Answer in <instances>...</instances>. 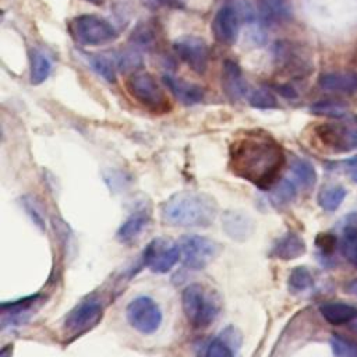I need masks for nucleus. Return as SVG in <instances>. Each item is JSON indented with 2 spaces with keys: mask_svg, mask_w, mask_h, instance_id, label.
Segmentation results:
<instances>
[{
  "mask_svg": "<svg viewBox=\"0 0 357 357\" xmlns=\"http://www.w3.org/2000/svg\"><path fill=\"white\" fill-rule=\"evenodd\" d=\"M283 162L279 144L259 131L245 132L230 146V167L234 174L259 188H269L276 181Z\"/></svg>",
  "mask_w": 357,
  "mask_h": 357,
  "instance_id": "f257e3e1",
  "label": "nucleus"
},
{
  "mask_svg": "<svg viewBox=\"0 0 357 357\" xmlns=\"http://www.w3.org/2000/svg\"><path fill=\"white\" fill-rule=\"evenodd\" d=\"M160 213L163 222L172 226L206 227L215 220L218 206L208 194L181 191L162 205Z\"/></svg>",
  "mask_w": 357,
  "mask_h": 357,
  "instance_id": "f03ea898",
  "label": "nucleus"
},
{
  "mask_svg": "<svg viewBox=\"0 0 357 357\" xmlns=\"http://www.w3.org/2000/svg\"><path fill=\"white\" fill-rule=\"evenodd\" d=\"M181 303L188 322L198 329L211 325L219 312V304L215 296L199 283H192L184 289Z\"/></svg>",
  "mask_w": 357,
  "mask_h": 357,
  "instance_id": "7ed1b4c3",
  "label": "nucleus"
},
{
  "mask_svg": "<svg viewBox=\"0 0 357 357\" xmlns=\"http://www.w3.org/2000/svg\"><path fill=\"white\" fill-rule=\"evenodd\" d=\"M73 38L84 46L105 45L117 38V31L105 18L93 14H82L70 21Z\"/></svg>",
  "mask_w": 357,
  "mask_h": 357,
  "instance_id": "20e7f679",
  "label": "nucleus"
},
{
  "mask_svg": "<svg viewBox=\"0 0 357 357\" xmlns=\"http://www.w3.org/2000/svg\"><path fill=\"white\" fill-rule=\"evenodd\" d=\"M127 92L144 107L155 113H165L170 109L169 99L160 85L149 73L132 74L126 82Z\"/></svg>",
  "mask_w": 357,
  "mask_h": 357,
  "instance_id": "39448f33",
  "label": "nucleus"
},
{
  "mask_svg": "<svg viewBox=\"0 0 357 357\" xmlns=\"http://www.w3.org/2000/svg\"><path fill=\"white\" fill-rule=\"evenodd\" d=\"M180 244L170 238L158 237L151 240L142 252L144 265L155 273L169 272L180 259Z\"/></svg>",
  "mask_w": 357,
  "mask_h": 357,
  "instance_id": "423d86ee",
  "label": "nucleus"
},
{
  "mask_svg": "<svg viewBox=\"0 0 357 357\" xmlns=\"http://www.w3.org/2000/svg\"><path fill=\"white\" fill-rule=\"evenodd\" d=\"M126 315L130 325L144 335L156 332L162 322V312L158 304L146 296H139L131 300L127 305Z\"/></svg>",
  "mask_w": 357,
  "mask_h": 357,
  "instance_id": "0eeeda50",
  "label": "nucleus"
},
{
  "mask_svg": "<svg viewBox=\"0 0 357 357\" xmlns=\"http://www.w3.org/2000/svg\"><path fill=\"white\" fill-rule=\"evenodd\" d=\"M180 250L185 266L191 269H204L218 255L219 245L208 237L188 234L181 237Z\"/></svg>",
  "mask_w": 357,
  "mask_h": 357,
  "instance_id": "6e6552de",
  "label": "nucleus"
},
{
  "mask_svg": "<svg viewBox=\"0 0 357 357\" xmlns=\"http://www.w3.org/2000/svg\"><path fill=\"white\" fill-rule=\"evenodd\" d=\"M176 54L197 74H204L209 61V49L202 38L184 35L173 42Z\"/></svg>",
  "mask_w": 357,
  "mask_h": 357,
  "instance_id": "1a4fd4ad",
  "label": "nucleus"
},
{
  "mask_svg": "<svg viewBox=\"0 0 357 357\" xmlns=\"http://www.w3.org/2000/svg\"><path fill=\"white\" fill-rule=\"evenodd\" d=\"M212 33L220 45L231 46L236 43L240 31V15L233 4L222 6L212 20Z\"/></svg>",
  "mask_w": 357,
  "mask_h": 357,
  "instance_id": "9d476101",
  "label": "nucleus"
},
{
  "mask_svg": "<svg viewBox=\"0 0 357 357\" xmlns=\"http://www.w3.org/2000/svg\"><path fill=\"white\" fill-rule=\"evenodd\" d=\"M317 135L328 148L336 152H347L357 148V126L322 124Z\"/></svg>",
  "mask_w": 357,
  "mask_h": 357,
  "instance_id": "9b49d317",
  "label": "nucleus"
},
{
  "mask_svg": "<svg viewBox=\"0 0 357 357\" xmlns=\"http://www.w3.org/2000/svg\"><path fill=\"white\" fill-rule=\"evenodd\" d=\"M102 314V305L95 298H86L81 301L78 305H75L66 317L64 328L68 332L79 333L82 331H86L92 325H95L99 321V317Z\"/></svg>",
  "mask_w": 357,
  "mask_h": 357,
  "instance_id": "f8f14e48",
  "label": "nucleus"
},
{
  "mask_svg": "<svg viewBox=\"0 0 357 357\" xmlns=\"http://www.w3.org/2000/svg\"><path fill=\"white\" fill-rule=\"evenodd\" d=\"M222 88L231 100H238L247 93V84L240 66L233 60H225L222 68Z\"/></svg>",
  "mask_w": 357,
  "mask_h": 357,
  "instance_id": "ddd939ff",
  "label": "nucleus"
},
{
  "mask_svg": "<svg viewBox=\"0 0 357 357\" xmlns=\"http://www.w3.org/2000/svg\"><path fill=\"white\" fill-rule=\"evenodd\" d=\"M165 85L170 89V92L184 105L191 106L199 103L204 99V91L199 85L188 82L180 77H174L172 74L163 75Z\"/></svg>",
  "mask_w": 357,
  "mask_h": 357,
  "instance_id": "4468645a",
  "label": "nucleus"
},
{
  "mask_svg": "<svg viewBox=\"0 0 357 357\" xmlns=\"http://www.w3.org/2000/svg\"><path fill=\"white\" fill-rule=\"evenodd\" d=\"M318 85L328 92L351 93L357 89V73L354 71L326 73L319 77Z\"/></svg>",
  "mask_w": 357,
  "mask_h": 357,
  "instance_id": "2eb2a0df",
  "label": "nucleus"
},
{
  "mask_svg": "<svg viewBox=\"0 0 357 357\" xmlns=\"http://www.w3.org/2000/svg\"><path fill=\"white\" fill-rule=\"evenodd\" d=\"M304 252H305L304 240L293 231H289V233L283 234L282 237H279L273 243L272 250H271V254L273 257H276L279 259H284V261L298 258Z\"/></svg>",
  "mask_w": 357,
  "mask_h": 357,
  "instance_id": "dca6fc26",
  "label": "nucleus"
},
{
  "mask_svg": "<svg viewBox=\"0 0 357 357\" xmlns=\"http://www.w3.org/2000/svg\"><path fill=\"white\" fill-rule=\"evenodd\" d=\"M225 231L234 240H245L252 231V220L240 211H227L222 218Z\"/></svg>",
  "mask_w": 357,
  "mask_h": 357,
  "instance_id": "f3484780",
  "label": "nucleus"
},
{
  "mask_svg": "<svg viewBox=\"0 0 357 357\" xmlns=\"http://www.w3.org/2000/svg\"><path fill=\"white\" fill-rule=\"evenodd\" d=\"M319 312L332 325H344L357 318V308L346 303H325L319 307Z\"/></svg>",
  "mask_w": 357,
  "mask_h": 357,
  "instance_id": "a211bd4d",
  "label": "nucleus"
},
{
  "mask_svg": "<svg viewBox=\"0 0 357 357\" xmlns=\"http://www.w3.org/2000/svg\"><path fill=\"white\" fill-rule=\"evenodd\" d=\"M289 17L284 0H258V18L262 25H273Z\"/></svg>",
  "mask_w": 357,
  "mask_h": 357,
  "instance_id": "6ab92c4d",
  "label": "nucleus"
},
{
  "mask_svg": "<svg viewBox=\"0 0 357 357\" xmlns=\"http://www.w3.org/2000/svg\"><path fill=\"white\" fill-rule=\"evenodd\" d=\"M29 66H31V84L39 85L47 79L52 71V60L50 57L40 49H32L29 54Z\"/></svg>",
  "mask_w": 357,
  "mask_h": 357,
  "instance_id": "aec40b11",
  "label": "nucleus"
},
{
  "mask_svg": "<svg viewBox=\"0 0 357 357\" xmlns=\"http://www.w3.org/2000/svg\"><path fill=\"white\" fill-rule=\"evenodd\" d=\"M148 220H149V218L146 213H144V212L134 213L120 226V229L117 231V237L120 238V241H124V243L132 241L142 233Z\"/></svg>",
  "mask_w": 357,
  "mask_h": 357,
  "instance_id": "412c9836",
  "label": "nucleus"
},
{
  "mask_svg": "<svg viewBox=\"0 0 357 357\" xmlns=\"http://www.w3.org/2000/svg\"><path fill=\"white\" fill-rule=\"evenodd\" d=\"M346 188L343 185H328L318 194V204L325 211H336L346 198Z\"/></svg>",
  "mask_w": 357,
  "mask_h": 357,
  "instance_id": "4be33fe9",
  "label": "nucleus"
},
{
  "mask_svg": "<svg viewBox=\"0 0 357 357\" xmlns=\"http://www.w3.org/2000/svg\"><path fill=\"white\" fill-rule=\"evenodd\" d=\"M290 170L294 178L304 187L311 188L317 181V173L314 166L304 159H294L290 165Z\"/></svg>",
  "mask_w": 357,
  "mask_h": 357,
  "instance_id": "5701e85b",
  "label": "nucleus"
},
{
  "mask_svg": "<svg viewBox=\"0 0 357 357\" xmlns=\"http://www.w3.org/2000/svg\"><path fill=\"white\" fill-rule=\"evenodd\" d=\"M340 250L343 257L357 268V227L346 226L340 238Z\"/></svg>",
  "mask_w": 357,
  "mask_h": 357,
  "instance_id": "b1692460",
  "label": "nucleus"
},
{
  "mask_svg": "<svg viewBox=\"0 0 357 357\" xmlns=\"http://www.w3.org/2000/svg\"><path fill=\"white\" fill-rule=\"evenodd\" d=\"M92 70L107 82L116 81V70L110 59L103 54H85Z\"/></svg>",
  "mask_w": 357,
  "mask_h": 357,
  "instance_id": "393cba45",
  "label": "nucleus"
},
{
  "mask_svg": "<svg viewBox=\"0 0 357 357\" xmlns=\"http://www.w3.org/2000/svg\"><path fill=\"white\" fill-rule=\"evenodd\" d=\"M311 112L318 116H325L331 119H344L349 114L347 106L335 100H322L311 106Z\"/></svg>",
  "mask_w": 357,
  "mask_h": 357,
  "instance_id": "a878e982",
  "label": "nucleus"
},
{
  "mask_svg": "<svg viewBox=\"0 0 357 357\" xmlns=\"http://www.w3.org/2000/svg\"><path fill=\"white\" fill-rule=\"evenodd\" d=\"M296 197V187L287 178L279 181L271 191L269 199L275 206H283L291 202Z\"/></svg>",
  "mask_w": 357,
  "mask_h": 357,
  "instance_id": "bb28decb",
  "label": "nucleus"
},
{
  "mask_svg": "<svg viewBox=\"0 0 357 357\" xmlns=\"http://www.w3.org/2000/svg\"><path fill=\"white\" fill-rule=\"evenodd\" d=\"M329 342L335 357H357V343L351 339L339 333H333Z\"/></svg>",
  "mask_w": 357,
  "mask_h": 357,
  "instance_id": "cd10ccee",
  "label": "nucleus"
},
{
  "mask_svg": "<svg viewBox=\"0 0 357 357\" xmlns=\"http://www.w3.org/2000/svg\"><path fill=\"white\" fill-rule=\"evenodd\" d=\"M314 283V279L310 273V271L304 266H297L291 271L289 276V287L293 291H304L310 289Z\"/></svg>",
  "mask_w": 357,
  "mask_h": 357,
  "instance_id": "c85d7f7f",
  "label": "nucleus"
},
{
  "mask_svg": "<svg viewBox=\"0 0 357 357\" xmlns=\"http://www.w3.org/2000/svg\"><path fill=\"white\" fill-rule=\"evenodd\" d=\"M248 102L252 107H257V109H273V107H276V98L266 88L254 89L248 96Z\"/></svg>",
  "mask_w": 357,
  "mask_h": 357,
  "instance_id": "c756f323",
  "label": "nucleus"
},
{
  "mask_svg": "<svg viewBox=\"0 0 357 357\" xmlns=\"http://www.w3.org/2000/svg\"><path fill=\"white\" fill-rule=\"evenodd\" d=\"M131 40L134 42V47H141V49H149L152 46L153 42V31L146 26V25H141L138 26L131 36Z\"/></svg>",
  "mask_w": 357,
  "mask_h": 357,
  "instance_id": "7c9ffc66",
  "label": "nucleus"
},
{
  "mask_svg": "<svg viewBox=\"0 0 357 357\" xmlns=\"http://www.w3.org/2000/svg\"><path fill=\"white\" fill-rule=\"evenodd\" d=\"M139 64H141V56L135 47L127 49V50L121 52V54L119 56V66L124 71L132 70V68L138 67Z\"/></svg>",
  "mask_w": 357,
  "mask_h": 357,
  "instance_id": "2f4dec72",
  "label": "nucleus"
},
{
  "mask_svg": "<svg viewBox=\"0 0 357 357\" xmlns=\"http://www.w3.org/2000/svg\"><path fill=\"white\" fill-rule=\"evenodd\" d=\"M315 245L322 254L331 255L336 250L337 238L332 233H321L315 238Z\"/></svg>",
  "mask_w": 357,
  "mask_h": 357,
  "instance_id": "473e14b6",
  "label": "nucleus"
},
{
  "mask_svg": "<svg viewBox=\"0 0 357 357\" xmlns=\"http://www.w3.org/2000/svg\"><path fill=\"white\" fill-rule=\"evenodd\" d=\"M205 357H233V351L225 342L213 340L208 346Z\"/></svg>",
  "mask_w": 357,
  "mask_h": 357,
  "instance_id": "72a5a7b5",
  "label": "nucleus"
},
{
  "mask_svg": "<svg viewBox=\"0 0 357 357\" xmlns=\"http://www.w3.org/2000/svg\"><path fill=\"white\" fill-rule=\"evenodd\" d=\"M155 6H169V7H181L185 0H146Z\"/></svg>",
  "mask_w": 357,
  "mask_h": 357,
  "instance_id": "f704fd0d",
  "label": "nucleus"
},
{
  "mask_svg": "<svg viewBox=\"0 0 357 357\" xmlns=\"http://www.w3.org/2000/svg\"><path fill=\"white\" fill-rule=\"evenodd\" d=\"M278 92H280L284 98H294L296 96V92L290 85H279Z\"/></svg>",
  "mask_w": 357,
  "mask_h": 357,
  "instance_id": "c9c22d12",
  "label": "nucleus"
},
{
  "mask_svg": "<svg viewBox=\"0 0 357 357\" xmlns=\"http://www.w3.org/2000/svg\"><path fill=\"white\" fill-rule=\"evenodd\" d=\"M346 290H347L349 293H351L353 296H356V297H357V278H354L353 280H350V282L347 283Z\"/></svg>",
  "mask_w": 357,
  "mask_h": 357,
  "instance_id": "e433bc0d",
  "label": "nucleus"
},
{
  "mask_svg": "<svg viewBox=\"0 0 357 357\" xmlns=\"http://www.w3.org/2000/svg\"><path fill=\"white\" fill-rule=\"evenodd\" d=\"M11 350H13V346H11V344L3 347L1 351H0V357H11Z\"/></svg>",
  "mask_w": 357,
  "mask_h": 357,
  "instance_id": "4c0bfd02",
  "label": "nucleus"
},
{
  "mask_svg": "<svg viewBox=\"0 0 357 357\" xmlns=\"http://www.w3.org/2000/svg\"><path fill=\"white\" fill-rule=\"evenodd\" d=\"M346 165L350 166V167H357V155H354V156H351L350 159H347V160H346Z\"/></svg>",
  "mask_w": 357,
  "mask_h": 357,
  "instance_id": "58836bf2",
  "label": "nucleus"
},
{
  "mask_svg": "<svg viewBox=\"0 0 357 357\" xmlns=\"http://www.w3.org/2000/svg\"><path fill=\"white\" fill-rule=\"evenodd\" d=\"M85 1H88V3H93V4H99L102 0H85Z\"/></svg>",
  "mask_w": 357,
  "mask_h": 357,
  "instance_id": "ea45409f",
  "label": "nucleus"
},
{
  "mask_svg": "<svg viewBox=\"0 0 357 357\" xmlns=\"http://www.w3.org/2000/svg\"><path fill=\"white\" fill-rule=\"evenodd\" d=\"M353 178H354V180H356V181H357V172H356V173H354V174H353Z\"/></svg>",
  "mask_w": 357,
  "mask_h": 357,
  "instance_id": "a19ab883",
  "label": "nucleus"
}]
</instances>
